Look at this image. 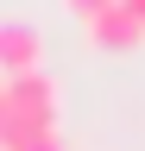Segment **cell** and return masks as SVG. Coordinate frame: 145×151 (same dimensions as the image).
<instances>
[{"label":"cell","mask_w":145,"mask_h":151,"mask_svg":"<svg viewBox=\"0 0 145 151\" xmlns=\"http://www.w3.org/2000/svg\"><path fill=\"white\" fill-rule=\"evenodd\" d=\"M0 94H6L13 126H19V132H44V126H57V113H63V88H57V76H50V69L0 76ZM19 132H13V139H19Z\"/></svg>","instance_id":"cell-1"},{"label":"cell","mask_w":145,"mask_h":151,"mask_svg":"<svg viewBox=\"0 0 145 151\" xmlns=\"http://www.w3.org/2000/svg\"><path fill=\"white\" fill-rule=\"evenodd\" d=\"M44 69V32L25 19H0V76H32Z\"/></svg>","instance_id":"cell-2"},{"label":"cell","mask_w":145,"mask_h":151,"mask_svg":"<svg viewBox=\"0 0 145 151\" xmlns=\"http://www.w3.org/2000/svg\"><path fill=\"white\" fill-rule=\"evenodd\" d=\"M88 44L95 50H139L145 44V19H133L120 0H107V6L88 19Z\"/></svg>","instance_id":"cell-3"},{"label":"cell","mask_w":145,"mask_h":151,"mask_svg":"<svg viewBox=\"0 0 145 151\" xmlns=\"http://www.w3.org/2000/svg\"><path fill=\"white\" fill-rule=\"evenodd\" d=\"M6 151H69V145H63V132H57V126H44V132H19Z\"/></svg>","instance_id":"cell-4"},{"label":"cell","mask_w":145,"mask_h":151,"mask_svg":"<svg viewBox=\"0 0 145 151\" xmlns=\"http://www.w3.org/2000/svg\"><path fill=\"white\" fill-rule=\"evenodd\" d=\"M13 132H19V126H13V107H6V94H0V151L13 145Z\"/></svg>","instance_id":"cell-5"},{"label":"cell","mask_w":145,"mask_h":151,"mask_svg":"<svg viewBox=\"0 0 145 151\" xmlns=\"http://www.w3.org/2000/svg\"><path fill=\"white\" fill-rule=\"evenodd\" d=\"M63 6H69V13H76V19H82V25H88V19H95V13L107 6V0H63Z\"/></svg>","instance_id":"cell-6"},{"label":"cell","mask_w":145,"mask_h":151,"mask_svg":"<svg viewBox=\"0 0 145 151\" xmlns=\"http://www.w3.org/2000/svg\"><path fill=\"white\" fill-rule=\"evenodd\" d=\"M120 6H126V13H133V19H145V0H120Z\"/></svg>","instance_id":"cell-7"}]
</instances>
